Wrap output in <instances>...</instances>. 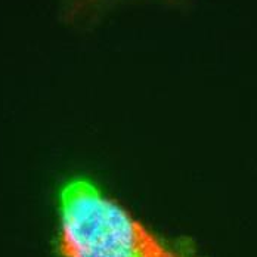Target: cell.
Listing matches in <instances>:
<instances>
[{
  "label": "cell",
  "instance_id": "cell-1",
  "mask_svg": "<svg viewBox=\"0 0 257 257\" xmlns=\"http://www.w3.org/2000/svg\"><path fill=\"white\" fill-rule=\"evenodd\" d=\"M61 257H204L148 228L90 179L68 180L59 192Z\"/></svg>",
  "mask_w": 257,
  "mask_h": 257
}]
</instances>
